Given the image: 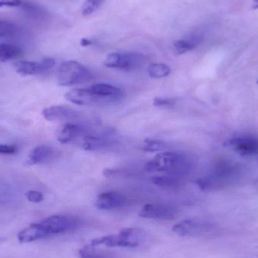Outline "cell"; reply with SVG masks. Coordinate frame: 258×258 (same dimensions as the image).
Returning <instances> with one entry per match:
<instances>
[{"label":"cell","mask_w":258,"mask_h":258,"mask_svg":"<svg viewBox=\"0 0 258 258\" xmlns=\"http://www.w3.org/2000/svg\"><path fill=\"white\" fill-rule=\"evenodd\" d=\"M191 168L192 161L189 156L176 152L159 153L145 165V170L148 172L160 171L179 177L188 174Z\"/></svg>","instance_id":"6da1fadb"},{"label":"cell","mask_w":258,"mask_h":258,"mask_svg":"<svg viewBox=\"0 0 258 258\" xmlns=\"http://www.w3.org/2000/svg\"><path fill=\"white\" fill-rule=\"evenodd\" d=\"M146 236L147 235L142 229L135 227L124 228L118 235H110L93 239L89 243V246L105 245L108 247L135 248L141 245L146 240Z\"/></svg>","instance_id":"7a4b0ae2"},{"label":"cell","mask_w":258,"mask_h":258,"mask_svg":"<svg viewBox=\"0 0 258 258\" xmlns=\"http://www.w3.org/2000/svg\"><path fill=\"white\" fill-rule=\"evenodd\" d=\"M92 78L91 71L84 65L75 60L63 62L59 67L57 83L60 86H76L87 83Z\"/></svg>","instance_id":"3957f363"},{"label":"cell","mask_w":258,"mask_h":258,"mask_svg":"<svg viewBox=\"0 0 258 258\" xmlns=\"http://www.w3.org/2000/svg\"><path fill=\"white\" fill-rule=\"evenodd\" d=\"M38 223L45 231L47 237L68 233L77 228L80 224L77 218L66 215H53Z\"/></svg>","instance_id":"277c9868"},{"label":"cell","mask_w":258,"mask_h":258,"mask_svg":"<svg viewBox=\"0 0 258 258\" xmlns=\"http://www.w3.org/2000/svg\"><path fill=\"white\" fill-rule=\"evenodd\" d=\"M145 60V56L139 53L115 52L107 55L104 65L109 68L133 71L142 66Z\"/></svg>","instance_id":"5b68a950"},{"label":"cell","mask_w":258,"mask_h":258,"mask_svg":"<svg viewBox=\"0 0 258 258\" xmlns=\"http://www.w3.org/2000/svg\"><path fill=\"white\" fill-rule=\"evenodd\" d=\"M215 226L206 221L187 219L180 221L173 227L172 230L180 236H203L212 233Z\"/></svg>","instance_id":"8992f818"},{"label":"cell","mask_w":258,"mask_h":258,"mask_svg":"<svg viewBox=\"0 0 258 258\" xmlns=\"http://www.w3.org/2000/svg\"><path fill=\"white\" fill-rule=\"evenodd\" d=\"M178 215V209L175 206L167 203H153L143 206L139 212L141 218L148 219L171 221Z\"/></svg>","instance_id":"52a82bcc"},{"label":"cell","mask_w":258,"mask_h":258,"mask_svg":"<svg viewBox=\"0 0 258 258\" xmlns=\"http://www.w3.org/2000/svg\"><path fill=\"white\" fill-rule=\"evenodd\" d=\"M55 65V60L52 57H45L41 61L22 60L15 64V69L18 74L22 76L37 75L43 74L51 69Z\"/></svg>","instance_id":"ba28073f"},{"label":"cell","mask_w":258,"mask_h":258,"mask_svg":"<svg viewBox=\"0 0 258 258\" xmlns=\"http://www.w3.org/2000/svg\"><path fill=\"white\" fill-rule=\"evenodd\" d=\"M125 196L116 191L102 192L97 197L95 206L101 210H113L123 207L126 203Z\"/></svg>","instance_id":"9c48e42d"},{"label":"cell","mask_w":258,"mask_h":258,"mask_svg":"<svg viewBox=\"0 0 258 258\" xmlns=\"http://www.w3.org/2000/svg\"><path fill=\"white\" fill-rule=\"evenodd\" d=\"M90 90L101 98L103 104L117 102L123 97V92L113 85L98 83L91 86Z\"/></svg>","instance_id":"30bf717a"},{"label":"cell","mask_w":258,"mask_h":258,"mask_svg":"<svg viewBox=\"0 0 258 258\" xmlns=\"http://www.w3.org/2000/svg\"><path fill=\"white\" fill-rule=\"evenodd\" d=\"M67 101L77 105H93L102 104L101 98L90 90V89H75L67 92Z\"/></svg>","instance_id":"8fae6325"},{"label":"cell","mask_w":258,"mask_h":258,"mask_svg":"<svg viewBox=\"0 0 258 258\" xmlns=\"http://www.w3.org/2000/svg\"><path fill=\"white\" fill-rule=\"evenodd\" d=\"M225 146L232 147L242 156H253L258 153V139L254 138H237L227 141Z\"/></svg>","instance_id":"7c38bea8"},{"label":"cell","mask_w":258,"mask_h":258,"mask_svg":"<svg viewBox=\"0 0 258 258\" xmlns=\"http://www.w3.org/2000/svg\"><path fill=\"white\" fill-rule=\"evenodd\" d=\"M42 116L50 122L73 119L79 116V113L74 109L66 106H51L44 109Z\"/></svg>","instance_id":"4fadbf2b"},{"label":"cell","mask_w":258,"mask_h":258,"mask_svg":"<svg viewBox=\"0 0 258 258\" xmlns=\"http://www.w3.org/2000/svg\"><path fill=\"white\" fill-rule=\"evenodd\" d=\"M54 151L52 147L40 145L35 147L27 158V163L30 165L45 163L52 159Z\"/></svg>","instance_id":"5bb4252c"},{"label":"cell","mask_w":258,"mask_h":258,"mask_svg":"<svg viewBox=\"0 0 258 258\" xmlns=\"http://www.w3.org/2000/svg\"><path fill=\"white\" fill-rule=\"evenodd\" d=\"M45 238H47L46 234L39 223L30 224L28 227L21 230L18 235V241L21 243L34 242Z\"/></svg>","instance_id":"9a60e30c"},{"label":"cell","mask_w":258,"mask_h":258,"mask_svg":"<svg viewBox=\"0 0 258 258\" xmlns=\"http://www.w3.org/2000/svg\"><path fill=\"white\" fill-rule=\"evenodd\" d=\"M114 141L108 139L105 135L104 136H95V135H86L83 138L81 146L86 150H96L100 149L111 147Z\"/></svg>","instance_id":"2e32d148"},{"label":"cell","mask_w":258,"mask_h":258,"mask_svg":"<svg viewBox=\"0 0 258 258\" xmlns=\"http://www.w3.org/2000/svg\"><path fill=\"white\" fill-rule=\"evenodd\" d=\"M83 129L78 124L67 123L63 125L57 132V139L61 144H68L77 139Z\"/></svg>","instance_id":"e0dca14e"},{"label":"cell","mask_w":258,"mask_h":258,"mask_svg":"<svg viewBox=\"0 0 258 258\" xmlns=\"http://www.w3.org/2000/svg\"><path fill=\"white\" fill-rule=\"evenodd\" d=\"M200 35H192L186 39H179L174 43V50L176 54H183L194 50L201 42Z\"/></svg>","instance_id":"ac0fdd59"},{"label":"cell","mask_w":258,"mask_h":258,"mask_svg":"<svg viewBox=\"0 0 258 258\" xmlns=\"http://www.w3.org/2000/svg\"><path fill=\"white\" fill-rule=\"evenodd\" d=\"M152 183L162 188H177L182 184L181 180L177 176H155L151 178Z\"/></svg>","instance_id":"d6986e66"},{"label":"cell","mask_w":258,"mask_h":258,"mask_svg":"<svg viewBox=\"0 0 258 258\" xmlns=\"http://www.w3.org/2000/svg\"><path fill=\"white\" fill-rule=\"evenodd\" d=\"M22 54V50L20 47L12 44H0V60L8 61L19 57Z\"/></svg>","instance_id":"ffe728a7"},{"label":"cell","mask_w":258,"mask_h":258,"mask_svg":"<svg viewBox=\"0 0 258 258\" xmlns=\"http://www.w3.org/2000/svg\"><path fill=\"white\" fill-rule=\"evenodd\" d=\"M147 71H148L149 75L152 78L160 79L168 77L171 74V70L165 63H151L148 67Z\"/></svg>","instance_id":"44dd1931"},{"label":"cell","mask_w":258,"mask_h":258,"mask_svg":"<svg viewBox=\"0 0 258 258\" xmlns=\"http://www.w3.org/2000/svg\"><path fill=\"white\" fill-rule=\"evenodd\" d=\"M165 148H167L166 142L161 140L151 139V138L146 139L142 147L143 150L150 152V153L161 151Z\"/></svg>","instance_id":"7402d4cb"},{"label":"cell","mask_w":258,"mask_h":258,"mask_svg":"<svg viewBox=\"0 0 258 258\" xmlns=\"http://www.w3.org/2000/svg\"><path fill=\"white\" fill-rule=\"evenodd\" d=\"M105 0H85L82 8V14L83 16H89V15L96 12Z\"/></svg>","instance_id":"603a6c76"},{"label":"cell","mask_w":258,"mask_h":258,"mask_svg":"<svg viewBox=\"0 0 258 258\" xmlns=\"http://www.w3.org/2000/svg\"><path fill=\"white\" fill-rule=\"evenodd\" d=\"M18 27L16 24L10 21L0 20V37H7L13 36L18 32Z\"/></svg>","instance_id":"cb8c5ba5"},{"label":"cell","mask_w":258,"mask_h":258,"mask_svg":"<svg viewBox=\"0 0 258 258\" xmlns=\"http://www.w3.org/2000/svg\"><path fill=\"white\" fill-rule=\"evenodd\" d=\"M80 258H111L108 254L98 252L92 247H86L80 251Z\"/></svg>","instance_id":"d4e9b609"},{"label":"cell","mask_w":258,"mask_h":258,"mask_svg":"<svg viewBox=\"0 0 258 258\" xmlns=\"http://www.w3.org/2000/svg\"><path fill=\"white\" fill-rule=\"evenodd\" d=\"M176 103H177L176 98H155L153 100V105L158 107H171L175 105Z\"/></svg>","instance_id":"484cf974"},{"label":"cell","mask_w":258,"mask_h":258,"mask_svg":"<svg viewBox=\"0 0 258 258\" xmlns=\"http://www.w3.org/2000/svg\"><path fill=\"white\" fill-rule=\"evenodd\" d=\"M26 197L29 201L33 203H39L43 201L44 196L42 192L36 190H30L26 194Z\"/></svg>","instance_id":"4316f807"},{"label":"cell","mask_w":258,"mask_h":258,"mask_svg":"<svg viewBox=\"0 0 258 258\" xmlns=\"http://www.w3.org/2000/svg\"><path fill=\"white\" fill-rule=\"evenodd\" d=\"M17 152V147L13 145L0 144V154L12 155Z\"/></svg>","instance_id":"83f0119b"},{"label":"cell","mask_w":258,"mask_h":258,"mask_svg":"<svg viewBox=\"0 0 258 258\" xmlns=\"http://www.w3.org/2000/svg\"><path fill=\"white\" fill-rule=\"evenodd\" d=\"M21 5V0H0V7H18Z\"/></svg>","instance_id":"f1b7e54d"},{"label":"cell","mask_w":258,"mask_h":258,"mask_svg":"<svg viewBox=\"0 0 258 258\" xmlns=\"http://www.w3.org/2000/svg\"><path fill=\"white\" fill-rule=\"evenodd\" d=\"M80 44H81L82 46L87 47L89 46V45H92V44H93V42H92L91 39L83 38V39H82L81 41H80Z\"/></svg>","instance_id":"f546056e"},{"label":"cell","mask_w":258,"mask_h":258,"mask_svg":"<svg viewBox=\"0 0 258 258\" xmlns=\"http://www.w3.org/2000/svg\"><path fill=\"white\" fill-rule=\"evenodd\" d=\"M254 1H255V3H256L255 6H254V9H257V8H258V0H254Z\"/></svg>","instance_id":"4dcf8cb0"},{"label":"cell","mask_w":258,"mask_h":258,"mask_svg":"<svg viewBox=\"0 0 258 258\" xmlns=\"http://www.w3.org/2000/svg\"><path fill=\"white\" fill-rule=\"evenodd\" d=\"M257 84H258V82H257Z\"/></svg>","instance_id":"1f68e13d"}]
</instances>
